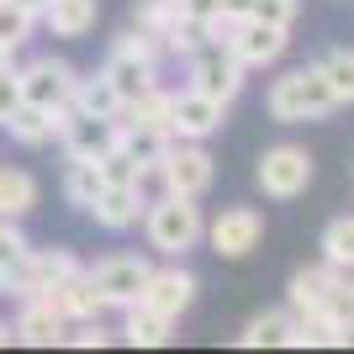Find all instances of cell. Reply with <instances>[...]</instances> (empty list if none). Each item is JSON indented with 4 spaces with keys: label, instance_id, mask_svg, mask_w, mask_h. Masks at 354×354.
I'll use <instances>...</instances> for the list:
<instances>
[{
    "label": "cell",
    "instance_id": "cell-1",
    "mask_svg": "<svg viewBox=\"0 0 354 354\" xmlns=\"http://www.w3.org/2000/svg\"><path fill=\"white\" fill-rule=\"evenodd\" d=\"M333 106H339V95H333V85H328V74L317 69V64L281 74V80L265 90V111L275 122H286V127H291V122H323Z\"/></svg>",
    "mask_w": 354,
    "mask_h": 354
},
{
    "label": "cell",
    "instance_id": "cell-2",
    "mask_svg": "<svg viewBox=\"0 0 354 354\" xmlns=\"http://www.w3.org/2000/svg\"><path fill=\"white\" fill-rule=\"evenodd\" d=\"M143 227H148V249L164 254V259H185V254L207 238L201 207H196L191 196H169V191L143 212Z\"/></svg>",
    "mask_w": 354,
    "mask_h": 354
},
{
    "label": "cell",
    "instance_id": "cell-3",
    "mask_svg": "<svg viewBox=\"0 0 354 354\" xmlns=\"http://www.w3.org/2000/svg\"><path fill=\"white\" fill-rule=\"evenodd\" d=\"M159 53H164V48L153 43L143 27H133V32H122V37H117V48H111V59H106L101 74L117 85L122 106H133L143 90L159 85Z\"/></svg>",
    "mask_w": 354,
    "mask_h": 354
},
{
    "label": "cell",
    "instance_id": "cell-4",
    "mask_svg": "<svg viewBox=\"0 0 354 354\" xmlns=\"http://www.w3.org/2000/svg\"><path fill=\"white\" fill-rule=\"evenodd\" d=\"M153 175H159V185L169 196H207L212 180H217V164H212V153L201 143H185V138H169V148H164V159L153 164Z\"/></svg>",
    "mask_w": 354,
    "mask_h": 354
},
{
    "label": "cell",
    "instance_id": "cell-5",
    "mask_svg": "<svg viewBox=\"0 0 354 354\" xmlns=\"http://www.w3.org/2000/svg\"><path fill=\"white\" fill-rule=\"evenodd\" d=\"M185 64H191V90H201V95H212V101H222V106H233L238 101V90H243V64L233 59V48L227 43H201V48H191L185 53Z\"/></svg>",
    "mask_w": 354,
    "mask_h": 354
},
{
    "label": "cell",
    "instance_id": "cell-6",
    "mask_svg": "<svg viewBox=\"0 0 354 354\" xmlns=\"http://www.w3.org/2000/svg\"><path fill=\"white\" fill-rule=\"evenodd\" d=\"M254 180H259V191H265L270 201H296V196H307V185H312V153L296 148V143H275V148L259 153Z\"/></svg>",
    "mask_w": 354,
    "mask_h": 354
},
{
    "label": "cell",
    "instance_id": "cell-7",
    "mask_svg": "<svg viewBox=\"0 0 354 354\" xmlns=\"http://www.w3.org/2000/svg\"><path fill=\"white\" fill-rule=\"evenodd\" d=\"M80 259H74L69 249H27V259L6 275V291H16L21 301L27 296H48V291H59L69 275H80Z\"/></svg>",
    "mask_w": 354,
    "mask_h": 354
},
{
    "label": "cell",
    "instance_id": "cell-8",
    "mask_svg": "<svg viewBox=\"0 0 354 354\" xmlns=\"http://www.w3.org/2000/svg\"><path fill=\"white\" fill-rule=\"evenodd\" d=\"M16 85H21V101L43 106V111H64V106L74 101L80 74H74V64H64V59H32L27 69H16Z\"/></svg>",
    "mask_w": 354,
    "mask_h": 354
},
{
    "label": "cell",
    "instance_id": "cell-9",
    "mask_svg": "<svg viewBox=\"0 0 354 354\" xmlns=\"http://www.w3.org/2000/svg\"><path fill=\"white\" fill-rule=\"evenodd\" d=\"M117 127L122 122L90 117L80 106H64L59 111V143H64L69 159H101V153H111V148H117Z\"/></svg>",
    "mask_w": 354,
    "mask_h": 354
},
{
    "label": "cell",
    "instance_id": "cell-10",
    "mask_svg": "<svg viewBox=\"0 0 354 354\" xmlns=\"http://www.w3.org/2000/svg\"><path fill=\"white\" fill-rule=\"evenodd\" d=\"M222 43L233 48V59L243 64V69H265V64H275L286 53L291 27H275V21H259V16H243V21H233V32H227Z\"/></svg>",
    "mask_w": 354,
    "mask_h": 354
},
{
    "label": "cell",
    "instance_id": "cell-11",
    "mask_svg": "<svg viewBox=\"0 0 354 354\" xmlns=\"http://www.w3.org/2000/svg\"><path fill=\"white\" fill-rule=\"evenodd\" d=\"M227 106L201 95V90H169V138H185V143H207L212 133L222 127Z\"/></svg>",
    "mask_w": 354,
    "mask_h": 354
},
{
    "label": "cell",
    "instance_id": "cell-12",
    "mask_svg": "<svg viewBox=\"0 0 354 354\" xmlns=\"http://www.w3.org/2000/svg\"><path fill=\"white\" fill-rule=\"evenodd\" d=\"M259 238H265V217H259L254 207H222L217 217L207 222V243H212V254H222V259L254 254Z\"/></svg>",
    "mask_w": 354,
    "mask_h": 354
},
{
    "label": "cell",
    "instance_id": "cell-13",
    "mask_svg": "<svg viewBox=\"0 0 354 354\" xmlns=\"http://www.w3.org/2000/svg\"><path fill=\"white\" fill-rule=\"evenodd\" d=\"M148 270L153 265H148L143 254H111V259H101V265L85 270V275L95 281V291L106 296V307H133L143 281H148Z\"/></svg>",
    "mask_w": 354,
    "mask_h": 354
},
{
    "label": "cell",
    "instance_id": "cell-14",
    "mask_svg": "<svg viewBox=\"0 0 354 354\" xmlns=\"http://www.w3.org/2000/svg\"><path fill=\"white\" fill-rule=\"evenodd\" d=\"M138 301H143L148 312H159L164 323H180V312L196 301V275L180 265H164V270H148L143 291H138Z\"/></svg>",
    "mask_w": 354,
    "mask_h": 354
},
{
    "label": "cell",
    "instance_id": "cell-15",
    "mask_svg": "<svg viewBox=\"0 0 354 354\" xmlns=\"http://www.w3.org/2000/svg\"><path fill=\"white\" fill-rule=\"evenodd\" d=\"M16 339L32 344V349L64 344V339H69V317H64L48 296H27V301H21V317H16Z\"/></svg>",
    "mask_w": 354,
    "mask_h": 354
},
{
    "label": "cell",
    "instance_id": "cell-16",
    "mask_svg": "<svg viewBox=\"0 0 354 354\" xmlns=\"http://www.w3.org/2000/svg\"><path fill=\"white\" fill-rule=\"evenodd\" d=\"M148 212L143 201V185H106L95 201H90V217L101 222V227H111V233H127V227H138V217Z\"/></svg>",
    "mask_w": 354,
    "mask_h": 354
},
{
    "label": "cell",
    "instance_id": "cell-17",
    "mask_svg": "<svg viewBox=\"0 0 354 354\" xmlns=\"http://www.w3.org/2000/svg\"><path fill=\"white\" fill-rule=\"evenodd\" d=\"M48 301H53L69 323H101V312H106V296L95 291V281H90L85 270H80V275H69L59 291H48Z\"/></svg>",
    "mask_w": 354,
    "mask_h": 354
},
{
    "label": "cell",
    "instance_id": "cell-18",
    "mask_svg": "<svg viewBox=\"0 0 354 354\" xmlns=\"http://www.w3.org/2000/svg\"><path fill=\"white\" fill-rule=\"evenodd\" d=\"M37 21H48L53 37H85L101 21V0H48Z\"/></svg>",
    "mask_w": 354,
    "mask_h": 354
},
{
    "label": "cell",
    "instance_id": "cell-19",
    "mask_svg": "<svg viewBox=\"0 0 354 354\" xmlns=\"http://www.w3.org/2000/svg\"><path fill=\"white\" fill-rule=\"evenodd\" d=\"M117 148L153 175V164H159L164 148H169V133H164V127H143V122H122V127H117Z\"/></svg>",
    "mask_w": 354,
    "mask_h": 354
},
{
    "label": "cell",
    "instance_id": "cell-20",
    "mask_svg": "<svg viewBox=\"0 0 354 354\" xmlns=\"http://www.w3.org/2000/svg\"><path fill=\"white\" fill-rule=\"evenodd\" d=\"M6 133H11L16 143H27V148H43V143L59 138V111H43V106L21 101L11 117H6Z\"/></svg>",
    "mask_w": 354,
    "mask_h": 354
},
{
    "label": "cell",
    "instance_id": "cell-21",
    "mask_svg": "<svg viewBox=\"0 0 354 354\" xmlns=\"http://www.w3.org/2000/svg\"><path fill=\"white\" fill-rule=\"evenodd\" d=\"M317 312H323L339 333H349V344H354V270H333V281H328Z\"/></svg>",
    "mask_w": 354,
    "mask_h": 354
},
{
    "label": "cell",
    "instance_id": "cell-22",
    "mask_svg": "<svg viewBox=\"0 0 354 354\" xmlns=\"http://www.w3.org/2000/svg\"><path fill=\"white\" fill-rule=\"evenodd\" d=\"M69 106L90 111V117H111V122H122V111H127V106H122V95H117V85H111L106 74H90V80H80Z\"/></svg>",
    "mask_w": 354,
    "mask_h": 354
},
{
    "label": "cell",
    "instance_id": "cell-23",
    "mask_svg": "<svg viewBox=\"0 0 354 354\" xmlns=\"http://www.w3.org/2000/svg\"><path fill=\"white\" fill-rule=\"evenodd\" d=\"M37 207V180L27 169H11V164H0V217H27Z\"/></svg>",
    "mask_w": 354,
    "mask_h": 354
},
{
    "label": "cell",
    "instance_id": "cell-24",
    "mask_svg": "<svg viewBox=\"0 0 354 354\" xmlns=\"http://www.w3.org/2000/svg\"><path fill=\"white\" fill-rule=\"evenodd\" d=\"M106 191V175L95 159H69V169H64V196H69V207L90 212V201Z\"/></svg>",
    "mask_w": 354,
    "mask_h": 354
},
{
    "label": "cell",
    "instance_id": "cell-25",
    "mask_svg": "<svg viewBox=\"0 0 354 354\" xmlns=\"http://www.w3.org/2000/svg\"><path fill=\"white\" fill-rule=\"evenodd\" d=\"M328 281H333V265L296 270V275H291V286H286V301H291V312H317V307H323Z\"/></svg>",
    "mask_w": 354,
    "mask_h": 354
},
{
    "label": "cell",
    "instance_id": "cell-26",
    "mask_svg": "<svg viewBox=\"0 0 354 354\" xmlns=\"http://www.w3.org/2000/svg\"><path fill=\"white\" fill-rule=\"evenodd\" d=\"M122 312H127L122 339L133 344V349H138V344H143V349H153V344H164V339H169V328H175V323H164L159 312H148L143 301H133V307H122Z\"/></svg>",
    "mask_w": 354,
    "mask_h": 354
},
{
    "label": "cell",
    "instance_id": "cell-27",
    "mask_svg": "<svg viewBox=\"0 0 354 354\" xmlns=\"http://www.w3.org/2000/svg\"><path fill=\"white\" fill-rule=\"evenodd\" d=\"M286 333H291V312H259L243 323L238 344L243 349H275V344H286Z\"/></svg>",
    "mask_w": 354,
    "mask_h": 354
},
{
    "label": "cell",
    "instance_id": "cell-28",
    "mask_svg": "<svg viewBox=\"0 0 354 354\" xmlns=\"http://www.w3.org/2000/svg\"><path fill=\"white\" fill-rule=\"evenodd\" d=\"M133 27H143L153 43L164 48V37L180 27V6L175 0H138V11H133Z\"/></svg>",
    "mask_w": 354,
    "mask_h": 354
},
{
    "label": "cell",
    "instance_id": "cell-29",
    "mask_svg": "<svg viewBox=\"0 0 354 354\" xmlns=\"http://www.w3.org/2000/svg\"><path fill=\"white\" fill-rule=\"evenodd\" d=\"M323 265L354 270V217H333L323 227Z\"/></svg>",
    "mask_w": 354,
    "mask_h": 354
},
{
    "label": "cell",
    "instance_id": "cell-30",
    "mask_svg": "<svg viewBox=\"0 0 354 354\" xmlns=\"http://www.w3.org/2000/svg\"><path fill=\"white\" fill-rule=\"evenodd\" d=\"M317 69L328 74V85H333V95H339V106L354 101V48H328L323 59H317Z\"/></svg>",
    "mask_w": 354,
    "mask_h": 354
},
{
    "label": "cell",
    "instance_id": "cell-31",
    "mask_svg": "<svg viewBox=\"0 0 354 354\" xmlns=\"http://www.w3.org/2000/svg\"><path fill=\"white\" fill-rule=\"evenodd\" d=\"M32 21H37L32 11H21V6H11V0H0V48L16 53V48L32 37Z\"/></svg>",
    "mask_w": 354,
    "mask_h": 354
},
{
    "label": "cell",
    "instance_id": "cell-32",
    "mask_svg": "<svg viewBox=\"0 0 354 354\" xmlns=\"http://www.w3.org/2000/svg\"><path fill=\"white\" fill-rule=\"evenodd\" d=\"M95 164H101L106 185H143V180H148V169H143V164H133V159H127V153H122V148H111V153H101V159H95Z\"/></svg>",
    "mask_w": 354,
    "mask_h": 354
},
{
    "label": "cell",
    "instance_id": "cell-33",
    "mask_svg": "<svg viewBox=\"0 0 354 354\" xmlns=\"http://www.w3.org/2000/svg\"><path fill=\"white\" fill-rule=\"evenodd\" d=\"M27 249H32V243H27V233L16 227V217H0V270L11 275V270L27 259Z\"/></svg>",
    "mask_w": 354,
    "mask_h": 354
},
{
    "label": "cell",
    "instance_id": "cell-34",
    "mask_svg": "<svg viewBox=\"0 0 354 354\" xmlns=\"http://www.w3.org/2000/svg\"><path fill=\"white\" fill-rule=\"evenodd\" d=\"M296 11H301V0H249V16H259V21H275V27H291Z\"/></svg>",
    "mask_w": 354,
    "mask_h": 354
},
{
    "label": "cell",
    "instance_id": "cell-35",
    "mask_svg": "<svg viewBox=\"0 0 354 354\" xmlns=\"http://www.w3.org/2000/svg\"><path fill=\"white\" fill-rule=\"evenodd\" d=\"M16 106H21V85H16V69H6L0 74V127H6V117Z\"/></svg>",
    "mask_w": 354,
    "mask_h": 354
},
{
    "label": "cell",
    "instance_id": "cell-36",
    "mask_svg": "<svg viewBox=\"0 0 354 354\" xmlns=\"http://www.w3.org/2000/svg\"><path fill=\"white\" fill-rule=\"evenodd\" d=\"M69 344H80V349H101V344H106V333H101L95 323H80V333H74Z\"/></svg>",
    "mask_w": 354,
    "mask_h": 354
},
{
    "label": "cell",
    "instance_id": "cell-37",
    "mask_svg": "<svg viewBox=\"0 0 354 354\" xmlns=\"http://www.w3.org/2000/svg\"><path fill=\"white\" fill-rule=\"evenodd\" d=\"M11 6H21V11H32V16H43V6H48V0H11Z\"/></svg>",
    "mask_w": 354,
    "mask_h": 354
},
{
    "label": "cell",
    "instance_id": "cell-38",
    "mask_svg": "<svg viewBox=\"0 0 354 354\" xmlns=\"http://www.w3.org/2000/svg\"><path fill=\"white\" fill-rule=\"evenodd\" d=\"M6 69H11V53H6V48H0V74H6Z\"/></svg>",
    "mask_w": 354,
    "mask_h": 354
},
{
    "label": "cell",
    "instance_id": "cell-39",
    "mask_svg": "<svg viewBox=\"0 0 354 354\" xmlns=\"http://www.w3.org/2000/svg\"><path fill=\"white\" fill-rule=\"evenodd\" d=\"M16 339V333H11V328H6V323H0V344H11Z\"/></svg>",
    "mask_w": 354,
    "mask_h": 354
},
{
    "label": "cell",
    "instance_id": "cell-40",
    "mask_svg": "<svg viewBox=\"0 0 354 354\" xmlns=\"http://www.w3.org/2000/svg\"><path fill=\"white\" fill-rule=\"evenodd\" d=\"M0 291H6V270H0Z\"/></svg>",
    "mask_w": 354,
    "mask_h": 354
}]
</instances>
